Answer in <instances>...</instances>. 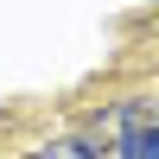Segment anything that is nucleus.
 Instances as JSON below:
<instances>
[{"label":"nucleus","instance_id":"nucleus-1","mask_svg":"<svg viewBox=\"0 0 159 159\" xmlns=\"http://www.w3.org/2000/svg\"><path fill=\"white\" fill-rule=\"evenodd\" d=\"M115 153H121V159H159V121H140V127H127V134L115 140Z\"/></svg>","mask_w":159,"mask_h":159},{"label":"nucleus","instance_id":"nucleus-2","mask_svg":"<svg viewBox=\"0 0 159 159\" xmlns=\"http://www.w3.org/2000/svg\"><path fill=\"white\" fill-rule=\"evenodd\" d=\"M19 159H96V140H51V147H38V153H19Z\"/></svg>","mask_w":159,"mask_h":159}]
</instances>
